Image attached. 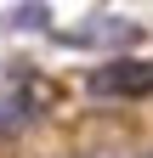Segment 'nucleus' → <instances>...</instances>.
Instances as JSON below:
<instances>
[{"label": "nucleus", "mask_w": 153, "mask_h": 158, "mask_svg": "<svg viewBox=\"0 0 153 158\" xmlns=\"http://www.w3.org/2000/svg\"><path fill=\"white\" fill-rule=\"evenodd\" d=\"M97 96H147L153 90V62H108L91 73Z\"/></svg>", "instance_id": "obj_1"}, {"label": "nucleus", "mask_w": 153, "mask_h": 158, "mask_svg": "<svg viewBox=\"0 0 153 158\" xmlns=\"http://www.w3.org/2000/svg\"><path fill=\"white\" fill-rule=\"evenodd\" d=\"M97 158H130V152H97Z\"/></svg>", "instance_id": "obj_2"}]
</instances>
